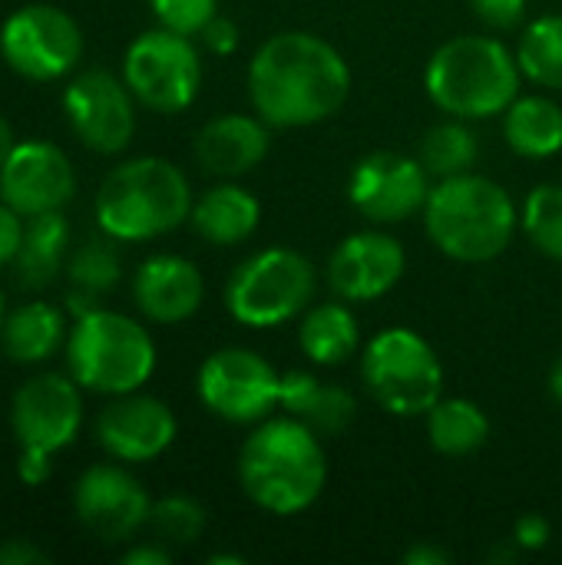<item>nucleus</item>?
I'll return each mask as SVG.
<instances>
[{
  "instance_id": "obj_26",
  "label": "nucleus",
  "mask_w": 562,
  "mask_h": 565,
  "mask_svg": "<svg viewBox=\"0 0 562 565\" xmlns=\"http://www.w3.org/2000/svg\"><path fill=\"white\" fill-rule=\"evenodd\" d=\"M63 315L46 305V301H33L17 308L10 318H3V351L10 361L17 364H36L46 361L60 344H63Z\"/></svg>"
},
{
  "instance_id": "obj_10",
  "label": "nucleus",
  "mask_w": 562,
  "mask_h": 565,
  "mask_svg": "<svg viewBox=\"0 0 562 565\" xmlns=\"http://www.w3.org/2000/svg\"><path fill=\"white\" fill-rule=\"evenodd\" d=\"M282 374L252 348L212 351L195 377L199 401L229 424H262L278 407Z\"/></svg>"
},
{
  "instance_id": "obj_42",
  "label": "nucleus",
  "mask_w": 562,
  "mask_h": 565,
  "mask_svg": "<svg viewBox=\"0 0 562 565\" xmlns=\"http://www.w3.org/2000/svg\"><path fill=\"white\" fill-rule=\"evenodd\" d=\"M13 146H17V142H13V129H10V122L0 116V166L7 162V156L13 152Z\"/></svg>"
},
{
  "instance_id": "obj_30",
  "label": "nucleus",
  "mask_w": 562,
  "mask_h": 565,
  "mask_svg": "<svg viewBox=\"0 0 562 565\" xmlns=\"http://www.w3.org/2000/svg\"><path fill=\"white\" fill-rule=\"evenodd\" d=\"M119 255L113 252V245L106 242H86L73 252L70 258V305L76 311V318H83L86 311L96 308V301L103 295H109L119 285Z\"/></svg>"
},
{
  "instance_id": "obj_29",
  "label": "nucleus",
  "mask_w": 562,
  "mask_h": 565,
  "mask_svg": "<svg viewBox=\"0 0 562 565\" xmlns=\"http://www.w3.org/2000/svg\"><path fill=\"white\" fill-rule=\"evenodd\" d=\"M523 79L540 89L562 93V13H543L530 20L517 43Z\"/></svg>"
},
{
  "instance_id": "obj_28",
  "label": "nucleus",
  "mask_w": 562,
  "mask_h": 565,
  "mask_svg": "<svg viewBox=\"0 0 562 565\" xmlns=\"http://www.w3.org/2000/svg\"><path fill=\"white\" fill-rule=\"evenodd\" d=\"M66 242H70V225L60 212H43V215H30V222L23 225V242L17 252V265L26 285H46L66 255Z\"/></svg>"
},
{
  "instance_id": "obj_21",
  "label": "nucleus",
  "mask_w": 562,
  "mask_h": 565,
  "mask_svg": "<svg viewBox=\"0 0 562 565\" xmlns=\"http://www.w3.org/2000/svg\"><path fill=\"white\" fill-rule=\"evenodd\" d=\"M278 411L308 424L318 437H341L358 417V401L348 387L328 384L311 371H288L282 374Z\"/></svg>"
},
{
  "instance_id": "obj_4",
  "label": "nucleus",
  "mask_w": 562,
  "mask_h": 565,
  "mask_svg": "<svg viewBox=\"0 0 562 565\" xmlns=\"http://www.w3.org/2000/svg\"><path fill=\"white\" fill-rule=\"evenodd\" d=\"M523 70L517 50L497 36L464 33L441 43L424 66L431 103L454 119H494L520 96Z\"/></svg>"
},
{
  "instance_id": "obj_11",
  "label": "nucleus",
  "mask_w": 562,
  "mask_h": 565,
  "mask_svg": "<svg viewBox=\"0 0 562 565\" xmlns=\"http://www.w3.org/2000/svg\"><path fill=\"white\" fill-rule=\"evenodd\" d=\"M0 53L7 66L26 79H60L83 56V33L66 10L30 3L7 17L0 30Z\"/></svg>"
},
{
  "instance_id": "obj_18",
  "label": "nucleus",
  "mask_w": 562,
  "mask_h": 565,
  "mask_svg": "<svg viewBox=\"0 0 562 565\" xmlns=\"http://www.w3.org/2000/svg\"><path fill=\"white\" fill-rule=\"evenodd\" d=\"M179 434L176 414L166 401L149 394H119L96 420L99 447L123 463H149L162 457Z\"/></svg>"
},
{
  "instance_id": "obj_3",
  "label": "nucleus",
  "mask_w": 562,
  "mask_h": 565,
  "mask_svg": "<svg viewBox=\"0 0 562 565\" xmlns=\"http://www.w3.org/2000/svg\"><path fill=\"white\" fill-rule=\"evenodd\" d=\"M421 215L431 245L460 265L500 258L520 232V209L510 192L477 172L434 182Z\"/></svg>"
},
{
  "instance_id": "obj_5",
  "label": "nucleus",
  "mask_w": 562,
  "mask_h": 565,
  "mask_svg": "<svg viewBox=\"0 0 562 565\" xmlns=\"http://www.w3.org/2000/svg\"><path fill=\"white\" fill-rule=\"evenodd\" d=\"M192 189L179 166L142 156L116 166L96 195V222L116 242H149L189 222Z\"/></svg>"
},
{
  "instance_id": "obj_37",
  "label": "nucleus",
  "mask_w": 562,
  "mask_h": 565,
  "mask_svg": "<svg viewBox=\"0 0 562 565\" xmlns=\"http://www.w3.org/2000/svg\"><path fill=\"white\" fill-rule=\"evenodd\" d=\"M20 242H23V222H20V212H13V209L3 202V205H0V265L17 262Z\"/></svg>"
},
{
  "instance_id": "obj_27",
  "label": "nucleus",
  "mask_w": 562,
  "mask_h": 565,
  "mask_svg": "<svg viewBox=\"0 0 562 565\" xmlns=\"http://www.w3.org/2000/svg\"><path fill=\"white\" fill-rule=\"evenodd\" d=\"M417 159L434 182L454 179V175L474 172V166L480 159V142H477L474 129L467 126V119L450 116L447 122H437L424 132V139L417 146Z\"/></svg>"
},
{
  "instance_id": "obj_33",
  "label": "nucleus",
  "mask_w": 562,
  "mask_h": 565,
  "mask_svg": "<svg viewBox=\"0 0 562 565\" xmlns=\"http://www.w3.org/2000/svg\"><path fill=\"white\" fill-rule=\"evenodd\" d=\"M149 7L159 26L185 36H199L205 23L219 13V0H149Z\"/></svg>"
},
{
  "instance_id": "obj_19",
  "label": "nucleus",
  "mask_w": 562,
  "mask_h": 565,
  "mask_svg": "<svg viewBox=\"0 0 562 565\" xmlns=\"http://www.w3.org/2000/svg\"><path fill=\"white\" fill-rule=\"evenodd\" d=\"M136 308L156 324L189 321L205 298L202 271L182 255H152L139 265L132 278Z\"/></svg>"
},
{
  "instance_id": "obj_43",
  "label": "nucleus",
  "mask_w": 562,
  "mask_h": 565,
  "mask_svg": "<svg viewBox=\"0 0 562 565\" xmlns=\"http://www.w3.org/2000/svg\"><path fill=\"white\" fill-rule=\"evenodd\" d=\"M547 387H550V397L556 401L562 407V354L556 358V364H553V371H550V381H547Z\"/></svg>"
},
{
  "instance_id": "obj_22",
  "label": "nucleus",
  "mask_w": 562,
  "mask_h": 565,
  "mask_svg": "<svg viewBox=\"0 0 562 565\" xmlns=\"http://www.w3.org/2000/svg\"><path fill=\"white\" fill-rule=\"evenodd\" d=\"M189 222L202 242L232 248L255 235L262 222V202L255 199V192H248L235 179H225L222 185H212L192 202Z\"/></svg>"
},
{
  "instance_id": "obj_36",
  "label": "nucleus",
  "mask_w": 562,
  "mask_h": 565,
  "mask_svg": "<svg viewBox=\"0 0 562 565\" xmlns=\"http://www.w3.org/2000/svg\"><path fill=\"white\" fill-rule=\"evenodd\" d=\"M199 36H202L205 50H212L215 56H232V53L238 50V43H242L238 23H235L232 17H222V13H215V17L205 23V30H202Z\"/></svg>"
},
{
  "instance_id": "obj_38",
  "label": "nucleus",
  "mask_w": 562,
  "mask_h": 565,
  "mask_svg": "<svg viewBox=\"0 0 562 565\" xmlns=\"http://www.w3.org/2000/svg\"><path fill=\"white\" fill-rule=\"evenodd\" d=\"M50 457L46 450H33V447H23L20 460H17V477L26 483V487H36L50 477Z\"/></svg>"
},
{
  "instance_id": "obj_12",
  "label": "nucleus",
  "mask_w": 562,
  "mask_h": 565,
  "mask_svg": "<svg viewBox=\"0 0 562 565\" xmlns=\"http://www.w3.org/2000/svg\"><path fill=\"white\" fill-rule=\"evenodd\" d=\"M434 179L417 156L368 152L348 175L351 209L374 225H397L424 212Z\"/></svg>"
},
{
  "instance_id": "obj_15",
  "label": "nucleus",
  "mask_w": 562,
  "mask_h": 565,
  "mask_svg": "<svg viewBox=\"0 0 562 565\" xmlns=\"http://www.w3.org/2000/svg\"><path fill=\"white\" fill-rule=\"evenodd\" d=\"M79 523L103 543H123L149 523L152 500L123 467H89L73 490Z\"/></svg>"
},
{
  "instance_id": "obj_20",
  "label": "nucleus",
  "mask_w": 562,
  "mask_h": 565,
  "mask_svg": "<svg viewBox=\"0 0 562 565\" xmlns=\"http://www.w3.org/2000/svg\"><path fill=\"white\" fill-rule=\"evenodd\" d=\"M268 129L272 126L258 113L215 116L195 136V162L215 179H242L265 162L272 149Z\"/></svg>"
},
{
  "instance_id": "obj_8",
  "label": "nucleus",
  "mask_w": 562,
  "mask_h": 565,
  "mask_svg": "<svg viewBox=\"0 0 562 565\" xmlns=\"http://www.w3.org/2000/svg\"><path fill=\"white\" fill-rule=\"evenodd\" d=\"M318 291V268L288 245L248 255L225 285V308L245 328H282L308 311Z\"/></svg>"
},
{
  "instance_id": "obj_34",
  "label": "nucleus",
  "mask_w": 562,
  "mask_h": 565,
  "mask_svg": "<svg viewBox=\"0 0 562 565\" xmlns=\"http://www.w3.org/2000/svg\"><path fill=\"white\" fill-rule=\"evenodd\" d=\"M530 0H470V10L490 30H513L527 20Z\"/></svg>"
},
{
  "instance_id": "obj_39",
  "label": "nucleus",
  "mask_w": 562,
  "mask_h": 565,
  "mask_svg": "<svg viewBox=\"0 0 562 565\" xmlns=\"http://www.w3.org/2000/svg\"><path fill=\"white\" fill-rule=\"evenodd\" d=\"M50 563V553H43L40 546H30L26 540H10L0 546V565H36Z\"/></svg>"
},
{
  "instance_id": "obj_1",
  "label": "nucleus",
  "mask_w": 562,
  "mask_h": 565,
  "mask_svg": "<svg viewBox=\"0 0 562 565\" xmlns=\"http://www.w3.org/2000/svg\"><path fill=\"white\" fill-rule=\"evenodd\" d=\"M351 66L338 46L308 30L268 36L248 60V99L272 129H305L341 113Z\"/></svg>"
},
{
  "instance_id": "obj_41",
  "label": "nucleus",
  "mask_w": 562,
  "mask_h": 565,
  "mask_svg": "<svg viewBox=\"0 0 562 565\" xmlns=\"http://www.w3.org/2000/svg\"><path fill=\"white\" fill-rule=\"evenodd\" d=\"M123 563L126 565H169L172 563V553H169V550H162V543H159V546H136V550H129V553L123 556Z\"/></svg>"
},
{
  "instance_id": "obj_45",
  "label": "nucleus",
  "mask_w": 562,
  "mask_h": 565,
  "mask_svg": "<svg viewBox=\"0 0 562 565\" xmlns=\"http://www.w3.org/2000/svg\"><path fill=\"white\" fill-rule=\"evenodd\" d=\"M0 328H3V295H0Z\"/></svg>"
},
{
  "instance_id": "obj_14",
  "label": "nucleus",
  "mask_w": 562,
  "mask_h": 565,
  "mask_svg": "<svg viewBox=\"0 0 562 565\" xmlns=\"http://www.w3.org/2000/svg\"><path fill=\"white\" fill-rule=\"evenodd\" d=\"M407 271L401 238L381 228H364L338 242L328 258V288L348 305H368L391 295Z\"/></svg>"
},
{
  "instance_id": "obj_7",
  "label": "nucleus",
  "mask_w": 562,
  "mask_h": 565,
  "mask_svg": "<svg viewBox=\"0 0 562 565\" xmlns=\"http://www.w3.org/2000/svg\"><path fill=\"white\" fill-rule=\"evenodd\" d=\"M361 381L391 417H427L444 397V364L434 344L404 324L378 331L361 351Z\"/></svg>"
},
{
  "instance_id": "obj_40",
  "label": "nucleus",
  "mask_w": 562,
  "mask_h": 565,
  "mask_svg": "<svg viewBox=\"0 0 562 565\" xmlns=\"http://www.w3.org/2000/svg\"><path fill=\"white\" fill-rule=\"evenodd\" d=\"M401 559L407 565H447L450 563V553L437 550L434 543H414Z\"/></svg>"
},
{
  "instance_id": "obj_16",
  "label": "nucleus",
  "mask_w": 562,
  "mask_h": 565,
  "mask_svg": "<svg viewBox=\"0 0 562 565\" xmlns=\"http://www.w3.org/2000/svg\"><path fill=\"white\" fill-rule=\"evenodd\" d=\"M76 192V175L66 152L43 139L17 142L0 166V195L23 218L60 212Z\"/></svg>"
},
{
  "instance_id": "obj_31",
  "label": "nucleus",
  "mask_w": 562,
  "mask_h": 565,
  "mask_svg": "<svg viewBox=\"0 0 562 565\" xmlns=\"http://www.w3.org/2000/svg\"><path fill=\"white\" fill-rule=\"evenodd\" d=\"M520 228L533 248L562 265V185L543 182L520 205Z\"/></svg>"
},
{
  "instance_id": "obj_13",
  "label": "nucleus",
  "mask_w": 562,
  "mask_h": 565,
  "mask_svg": "<svg viewBox=\"0 0 562 565\" xmlns=\"http://www.w3.org/2000/svg\"><path fill=\"white\" fill-rule=\"evenodd\" d=\"M126 79H116L106 70L79 73L63 93V113L76 139L103 156H116L132 142L136 106Z\"/></svg>"
},
{
  "instance_id": "obj_6",
  "label": "nucleus",
  "mask_w": 562,
  "mask_h": 565,
  "mask_svg": "<svg viewBox=\"0 0 562 565\" xmlns=\"http://www.w3.org/2000/svg\"><path fill=\"white\" fill-rule=\"evenodd\" d=\"M66 358L79 387L109 397L139 391L156 371V344L149 331L139 321L106 308H93L76 318Z\"/></svg>"
},
{
  "instance_id": "obj_25",
  "label": "nucleus",
  "mask_w": 562,
  "mask_h": 565,
  "mask_svg": "<svg viewBox=\"0 0 562 565\" xmlns=\"http://www.w3.org/2000/svg\"><path fill=\"white\" fill-rule=\"evenodd\" d=\"M427 440L441 457H470L490 440V417L470 397H441L427 411Z\"/></svg>"
},
{
  "instance_id": "obj_44",
  "label": "nucleus",
  "mask_w": 562,
  "mask_h": 565,
  "mask_svg": "<svg viewBox=\"0 0 562 565\" xmlns=\"http://www.w3.org/2000/svg\"><path fill=\"white\" fill-rule=\"evenodd\" d=\"M209 563L212 565H245V556H222V553H219V556H212Z\"/></svg>"
},
{
  "instance_id": "obj_24",
  "label": "nucleus",
  "mask_w": 562,
  "mask_h": 565,
  "mask_svg": "<svg viewBox=\"0 0 562 565\" xmlns=\"http://www.w3.org/2000/svg\"><path fill=\"white\" fill-rule=\"evenodd\" d=\"M503 139L523 159H553L562 152V106L543 93L517 96L503 113Z\"/></svg>"
},
{
  "instance_id": "obj_17",
  "label": "nucleus",
  "mask_w": 562,
  "mask_h": 565,
  "mask_svg": "<svg viewBox=\"0 0 562 565\" xmlns=\"http://www.w3.org/2000/svg\"><path fill=\"white\" fill-rule=\"evenodd\" d=\"M10 424L20 447H33L46 454L70 447L83 424V401L76 384L60 374L30 377L13 394Z\"/></svg>"
},
{
  "instance_id": "obj_32",
  "label": "nucleus",
  "mask_w": 562,
  "mask_h": 565,
  "mask_svg": "<svg viewBox=\"0 0 562 565\" xmlns=\"http://www.w3.org/2000/svg\"><path fill=\"white\" fill-rule=\"evenodd\" d=\"M146 526L166 546H192L205 533L209 516H205V507L192 497H162L152 503Z\"/></svg>"
},
{
  "instance_id": "obj_35",
  "label": "nucleus",
  "mask_w": 562,
  "mask_h": 565,
  "mask_svg": "<svg viewBox=\"0 0 562 565\" xmlns=\"http://www.w3.org/2000/svg\"><path fill=\"white\" fill-rule=\"evenodd\" d=\"M553 540V523L543 516V513H523L517 523H513V546L520 553H543Z\"/></svg>"
},
{
  "instance_id": "obj_9",
  "label": "nucleus",
  "mask_w": 562,
  "mask_h": 565,
  "mask_svg": "<svg viewBox=\"0 0 562 565\" xmlns=\"http://www.w3.org/2000/svg\"><path fill=\"white\" fill-rule=\"evenodd\" d=\"M123 79L146 109L172 116L195 103L202 86V60L192 36L159 26L129 43Z\"/></svg>"
},
{
  "instance_id": "obj_23",
  "label": "nucleus",
  "mask_w": 562,
  "mask_h": 565,
  "mask_svg": "<svg viewBox=\"0 0 562 565\" xmlns=\"http://www.w3.org/2000/svg\"><path fill=\"white\" fill-rule=\"evenodd\" d=\"M361 328L348 301H311L298 324V348L315 367H341L358 354Z\"/></svg>"
},
{
  "instance_id": "obj_2",
  "label": "nucleus",
  "mask_w": 562,
  "mask_h": 565,
  "mask_svg": "<svg viewBox=\"0 0 562 565\" xmlns=\"http://www.w3.org/2000/svg\"><path fill=\"white\" fill-rule=\"evenodd\" d=\"M325 437L295 417H265L238 450L245 497L272 516L308 513L328 487Z\"/></svg>"
}]
</instances>
